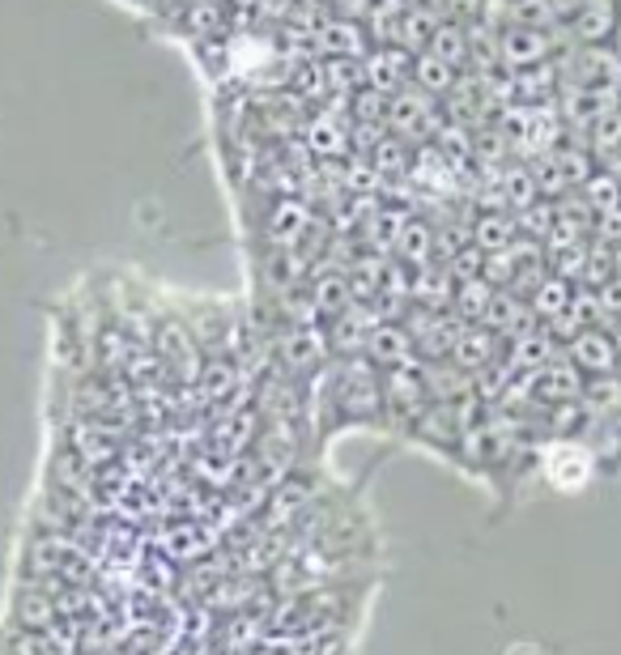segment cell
I'll list each match as a JSON object with an SVG mask.
<instances>
[{
    "label": "cell",
    "instance_id": "obj_1",
    "mask_svg": "<svg viewBox=\"0 0 621 655\" xmlns=\"http://www.w3.org/2000/svg\"><path fill=\"white\" fill-rule=\"evenodd\" d=\"M562 47L553 39V31H532V26H499V73H524V69H541L558 56Z\"/></svg>",
    "mask_w": 621,
    "mask_h": 655
},
{
    "label": "cell",
    "instance_id": "obj_2",
    "mask_svg": "<svg viewBox=\"0 0 621 655\" xmlns=\"http://www.w3.org/2000/svg\"><path fill=\"white\" fill-rule=\"evenodd\" d=\"M379 387H384V405L400 422L418 425V418L430 409V391L426 379H422V366H391V371H379Z\"/></svg>",
    "mask_w": 621,
    "mask_h": 655
},
{
    "label": "cell",
    "instance_id": "obj_3",
    "mask_svg": "<svg viewBox=\"0 0 621 655\" xmlns=\"http://www.w3.org/2000/svg\"><path fill=\"white\" fill-rule=\"evenodd\" d=\"M544 460V481L553 486V490H583L587 481H591V472H596V456L583 447V443H571V438H558V443H549L541 452Z\"/></svg>",
    "mask_w": 621,
    "mask_h": 655
},
{
    "label": "cell",
    "instance_id": "obj_4",
    "mask_svg": "<svg viewBox=\"0 0 621 655\" xmlns=\"http://www.w3.org/2000/svg\"><path fill=\"white\" fill-rule=\"evenodd\" d=\"M310 47L324 60H366V51L375 43H371V31L358 17H328L310 31Z\"/></svg>",
    "mask_w": 621,
    "mask_h": 655
},
{
    "label": "cell",
    "instance_id": "obj_5",
    "mask_svg": "<svg viewBox=\"0 0 621 655\" xmlns=\"http://www.w3.org/2000/svg\"><path fill=\"white\" fill-rule=\"evenodd\" d=\"M281 362L290 366V371H298V375H310V371H324L328 362H332V341H328V332L319 328V324H294L281 341Z\"/></svg>",
    "mask_w": 621,
    "mask_h": 655
},
{
    "label": "cell",
    "instance_id": "obj_6",
    "mask_svg": "<svg viewBox=\"0 0 621 655\" xmlns=\"http://www.w3.org/2000/svg\"><path fill=\"white\" fill-rule=\"evenodd\" d=\"M566 358L579 366L587 379H605L621 371V346L605 328H583L579 337L566 341Z\"/></svg>",
    "mask_w": 621,
    "mask_h": 655
},
{
    "label": "cell",
    "instance_id": "obj_7",
    "mask_svg": "<svg viewBox=\"0 0 621 655\" xmlns=\"http://www.w3.org/2000/svg\"><path fill=\"white\" fill-rule=\"evenodd\" d=\"M566 35L579 47H605L618 35V0H579V9L566 17Z\"/></svg>",
    "mask_w": 621,
    "mask_h": 655
},
{
    "label": "cell",
    "instance_id": "obj_8",
    "mask_svg": "<svg viewBox=\"0 0 621 655\" xmlns=\"http://www.w3.org/2000/svg\"><path fill=\"white\" fill-rule=\"evenodd\" d=\"M362 78H366L371 90H384V94L405 90L409 78H413V51H405V47H396V43L371 47L366 60H362Z\"/></svg>",
    "mask_w": 621,
    "mask_h": 655
},
{
    "label": "cell",
    "instance_id": "obj_9",
    "mask_svg": "<svg viewBox=\"0 0 621 655\" xmlns=\"http://www.w3.org/2000/svg\"><path fill=\"white\" fill-rule=\"evenodd\" d=\"M362 358H371L379 371H391V366H422L418 349H413V337L405 332V324H375L366 346H362Z\"/></svg>",
    "mask_w": 621,
    "mask_h": 655
},
{
    "label": "cell",
    "instance_id": "obj_10",
    "mask_svg": "<svg viewBox=\"0 0 621 655\" xmlns=\"http://www.w3.org/2000/svg\"><path fill=\"white\" fill-rule=\"evenodd\" d=\"M490 332H499L503 341H515V337H524V332H532V328H541V319H537V311L528 299H519V294H511V290H499L494 294V303L485 311V319H481Z\"/></svg>",
    "mask_w": 621,
    "mask_h": 655
},
{
    "label": "cell",
    "instance_id": "obj_11",
    "mask_svg": "<svg viewBox=\"0 0 621 655\" xmlns=\"http://www.w3.org/2000/svg\"><path fill=\"white\" fill-rule=\"evenodd\" d=\"M452 362H456L460 371H468V375H481L485 366L503 362V337L490 332L485 324H465L460 341L452 349Z\"/></svg>",
    "mask_w": 621,
    "mask_h": 655
},
{
    "label": "cell",
    "instance_id": "obj_12",
    "mask_svg": "<svg viewBox=\"0 0 621 655\" xmlns=\"http://www.w3.org/2000/svg\"><path fill=\"white\" fill-rule=\"evenodd\" d=\"M310 311H315V319H341L345 311L358 303L350 290V277H345V269H324L315 272V281H310Z\"/></svg>",
    "mask_w": 621,
    "mask_h": 655
},
{
    "label": "cell",
    "instance_id": "obj_13",
    "mask_svg": "<svg viewBox=\"0 0 621 655\" xmlns=\"http://www.w3.org/2000/svg\"><path fill=\"white\" fill-rule=\"evenodd\" d=\"M391 256H396L400 265H409V269H426V265H434V256H438V231L430 226L426 218H413V213H409V222L396 234Z\"/></svg>",
    "mask_w": 621,
    "mask_h": 655
},
{
    "label": "cell",
    "instance_id": "obj_14",
    "mask_svg": "<svg viewBox=\"0 0 621 655\" xmlns=\"http://www.w3.org/2000/svg\"><path fill=\"white\" fill-rule=\"evenodd\" d=\"M558 358V341L544 332V328H532V332H524V337H515L511 346H506L503 362L511 375H528V371H541Z\"/></svg>",
    "mask_w": 621,
    "mask_h": 655
},
{
    "label": "cell",
    "instance_id": "obj_15",
    "mask_svg": "<svg viewBox=\"0 0 621 655\" xmlns=\"http://www.w3.org/2000/svg\"><path fill=\"white\" fill-rule=\"evenodd\" d=\"M456 299V277L447 272V265H426V269H413V294L409 303L422 311H447Z\"/></svg>",
    "mask_w": 621,
    "mask_h": 655
},
{
    "label": "cell",
    "instance_id": "obj_16",
    "mask_svg": "<svg viewBox=\"0 0 621 655\" xmlns=\"http://www.w3.org/2000/svg\"><path fill=\"white\" fill-rule=\"evenodd\" d=\"M422 379H426V391L430 400H438V405H456V400H465V396H477V384H472V375L460 371L456 362H422Z\"/></svg>",
    "mask_w": 621,
    "mask_h": 655
},
{
    "label": "cell",
    "instance_id": "obj_17",
    "mask_svg": "<svg viewBox=\"0 0 621 655\" xmlns=\"http://www.w3.org/2000/svg\"><path fill=\"white\" fill-rule=\"evenodd\" d=\"M515 238H519V218H515L511 209H481V213L472 218V243H477L485 256L506 252Z\"/></svg>",
    "mask_w": 621,
    "mask_h": 655
},
{
    "label": "cell",
    "instance_id": "obj_18",
    "mask_svg": "<svg viewBox=\"0 0 621 655\" xmlns=\"http://www.w3.org/2000/svg\"><path fill=\"white\" fill-rule=\"evenodd\" d=\"M315 222L310 218V209L303 200H294V196H285V200H277L269 213V238L281 247V252H290V247H298L303 243V234L307 226Z\"/></svg>",
    "mask_w": 621,
    "mask_h": 655
},
{
    "label": "cell",
    "instance_id": "obj_19",
    "mask_svg": "<svg viewBox=\"0 0 621 655\" xmlns=\"http://www.w3.org/2000/svg\"><path fill=\"white\" fill-rule=\"evenodd\" d=\"M307 150L315 157H341V154H350V128H345V124H341L337 116H328V112L310 116V124H307Z\"/></svg>",
    "mask_w": 621,
    "mask_h": 655
},
{
    "label": "cell",
    "instance_id": "obj_20",
    "mask_svg": "<svg viewBox=\"0 0 621 655\" xmlns=\"http://www.w3.org/2000/svg\"><path fill=\"white\" fill-rule=\"evenodd\" d=\"M583 204H587V213L600 222V218H613V213H621V179L613 175V171H591L587 175V184H583Z\"/></svg>",
    "mask_w": 621,
    "mask_h": 655
},
{
    "label": "cell",
    "instance_id": "obj_21",
    "mask_svg": "<svg viewBox=\"0 0 621 655\" xmlns=\"http://www.w3.org/2000/svg\"><path fill=\"white\" fill-rule=\"evenodd\" d=\"M426 51L430 56H438L443 65H452L456 73H468V26L465 22H452V17H447V22L430 35Z\"/></svg>",
    "mask_w": 621,
    "mask_h": 655
},
{
    "label": "cell",
    "instance_id": "obj_22",
    "mask_svg": "<svg viewBox=\"0 0 621 655\" xmlns=\"http://www.w3.org/2000/svg\"><path fill=\"white\" fill-rule=\"evenodd\" d=\"M571 299H575V281H566V277H558V272H549L541 285L532 290V311H537V319L541 324H553L558 315H566L571 307Z\"/></svg>",
    "mask_w": 621,
    "mask_h": 655
},
{
    "label": "cell",
    "instance_id": "obj_23",
    "mask_svg": "<svg viewBox=\"0 0 621 655\" xmlns=\"http://www.w3.org/2000/svg\"><path fill=\"white\" fill-rule=\"evenodd\" d=\"M409 81H413L418 90H426V94H434V98L443 103V98H447V94L456 90L460 73H456L452 65H443L438 56H430V51H418V56H413V78H409Z\"/></svg>",
    "mask_w": 621,
    "mask_h": 655
},
{
    "label": "cell",
    "instance_id": "obj_24",
    "mask_svg": "<svg viewBox=\"0 0 621 655\" xmlns=\"http://www.w3.org/2000/svg\"><path fill=\"white\" fill-rule=\"evenodd\" d=\"M494 285L485 281V277H472V281H456V299H452V311H456V319L460 324H481L485 319V311L494 303Z\"/></svg>",
    "mask_w": 621,
    "mask_h": 655
},
{
    "label": "cell",
    "instance_id": "obj_25",
    "mask_svg": "<svg viewBox=\"0 0 621 655\" xmlns=\"http://www.w3.org/2000/svg\"><path fill=\"white\" fill-rule=\"evenodd\" d=\"M238 371H234L231 358H204V366H200V375H196V391L204 396V400H222V396H234L238 391Z\"/></svg>",
    "mask_w": 621,
    "mask_h": 655
},
{
    "label": "cell",
    "instance_id": "obj_26",
    "mask_svg": "<svg viewBox=\"0 0 621 655\" xmlns=\"http://www.w3.org/2000/svg\"><path fill=\"white\" fill-rule=\"evenodd\" d=\"M409 222V213L405 209H396V204H379L371 218H366V247L371 252H391L396 247V234H400V226Z\"/></svg>",
    "mask_w": 621,
    "mask_h": 655
},
{
    "label": "cell",
    "instance_id": "obj_27",
    "mask_svg": "<svg viewBox=\"0 0 621 655\" xmlns=\"http://www.w3.org/2000/svg\"><path fill=\"white\" fill-rule=\"evenodd\" d=\"M73 456H78L85 468H98V464H112V460H116V443L107 438V430H103V425H81Z\"/></svg>",
    "mask_w": 621,
    "mask_h": 655
},
{
    "label": "cell",
    "instance_id": "obj_28",
    "mask_svg": "<svg viewBox=\"0 0 621 655\" xmlns=\"http://www.w3.org/2000/svg\"><path fill=\"white\" fill-rule=\"evenodd\" d=\"M587 150L596 162H609V157L621 150V112H609L600 116L591 128H587Z\"/></svg>",
    "mask_w": 621,
    "mask_h": 655
},
{
    "label": "cell",
    "instance_id": "obj_29",
    "mask_svg": "<svg viewBox=\"0 0 621 655\" xmlns=\"http://www.w3.org/2000/svg\"><path fill=\"white\" fill-rule=\"evenodd\" d=\"M307 486H298V481H285L277 494H272V506H269V524H285L294 511H303L307 506Z\"/></svg>",
    "mask_w": 621,
    "mask_h": 655
},
{
    "label": "cell",
    "instance_id": "obj_30",
    "mask_svg": "<svg viewBox=\"0 0 621 655\" xmlns=\"http://www.w3.org/2000/svg\"><path fill=\"white\" fill-rule=\"evenodd\" d=\"M17 617H22V625H31V630H47L51 621H56V609H51V600L47 596H26L22 605H17Z\"/></svg>",
    "mask_w": 621,
    "mask_h": 655
},
{
    "label": "cell",
    "instance_id": "obj_31",
    "mask_svg": "<svg viewBox=\"0 0 621 655\" xmlns=\"http://www.w3.org/2000/svg\"><path fill=\"white\" fill-rule=\"evenodd\" d=\"M600 166H605V171H613V175L621 179V150H618L613 157H609V162H600Z\"/></svg>",
    "mask_w": 621,
    "mask_h": 655
},
{
    "label": "cell",
    "instance_id": "obj_32",
    "mask_svg": "<svg viewBox=\"0 0 621 655\" xmlns=\"http://www.w3.org/2000/svg\"><path fill=\"white\" fill-rule=\"evenodd\" d=\"M506 4H511V0H485V17H490V13H503Z\"/></svg>",
    "mask_w": 621,
    "mask_h": 655
},
{
    "label": "cell",
    "instance_id": "obj_33",
    "mask_svg": "<svg viewBox=\"0 0 621 655\" xmlns=\"http://www.w3.org/2000/svg\"><path fill=\"white\" fill-rule=\"evenodd\" d=\"M618 324H621V315H618Z\"/></svg>",
    "mask_w": 621,
    "mask_h": 655
}]
</instances>
